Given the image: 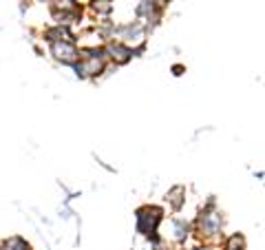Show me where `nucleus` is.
Returning a JSON list of instances; mask_svg holds the SVG:
<instances>
[{
  "label": "nucleus",
  "instance_id": "nucleus-3",
  "mask_svg": "<svg viewBox=\"0 0 265 250\" xmlns=\"http://www.w3.org/2000/svg\"><path fill=\"white\" fill-rule=\"evenodd\" d=\"M42 38L47 42H71V45H75L77 42V35L71 31V27H62V24H53V27L45 29L42 31Z\"/></svg>",
  "mask_w": 265,
  "mask_h": 250
},
{
  "label": "nucleus",
  "instance_id": "nucleus-4",
  "mask_svg": "<svg viewBox=\"0 0 265 250\" xmlns=\"http://www.w3.org/2000/svg\"><path fill=\"white\" fill-rule=\"evenodd\" d=\"M190 233H192L190 222H186V219H179V217L172 219V239L177 241L179 246H184V243L190 239Z\"/></svg>",
  "mask_w": 265,
  "mask_h": 250
},
{
  "label": "nucleus",
  "instance_id": "nucleus-6",
  "mask_svg": "<svg viewBox=\"0 0 265 250\" xmlns=\"http://www.w3.org/2000/svg\"><path fill=\"white\" fill-rule=\"evenodd\" d=\"M245 248H248V243H245V237L241 233H232L230 237H226L224 246H221V250H245Z\"/></svg>",
  "mask_w": 265,
  "mask_h": 250
},
{
  "label": "nucleus",
  "instance_id": "nucleus-1",
  "mask_svg": "<svg viewBox=\"0 0 265 250\" xmlns=\"http://www.w3.org/2000/svg\"><path fill=\"white\" fill-rule=\"evenodd\" d=\"M135 217H137V233L146 237L150 243L157 241L159 226H161V222H164V208H161V206L146 204L135 210Z\"/></svg>",
  "mask_w": 265,
  "mask_h": 250
},
{
  "label": "nucleus",
  "instance_id": "nucleus-8",
  "mask_svg": "<svg viewBox=\"0 0 265 250\" xmlns=\"http://www.w3.org/2000/svg\"><path fill=\"white\" fill-rule=\"evenodd\" d=\"M91 11L95 16L108 18L113 11V0H91Z\"/></svg>",
  "mask_w": 265,
  "mask_h": 250
},
{
  "label": "nucleus",
  "instance_id": "nucleus-2",
  "mask_svg": "<svg viewBox=\"0 0 265 250\" xmlns=\"http://www.w3.org/2000/svg\"><path fill=\"white\" fill-rule=\"evenodd\" d=\"M49 51L58 62H62L66 66H73L77 60H80V49L75 45H71V42H51Z\"/></svg>",
  "mask_w": 265,
  "mask_h": 250
},
{
  "label": "nucleus",
  "instance_id": "nucleus-11",
  "mask_svg": "<svg viewBox=\"0 0 265 250\" xmlns=\"http://www.w3.org/2000/svg\"><path fill=\"white\" fill-rule=\"evenodd\" d=\"M182 250H184V248H182Z\"/></svg>",
  "mask_w": 265,
  "mask_h": 250
},
{
  "label": "nucleus",
  "instance_id": "nucleus-7",
  "mask_svg": "<svg viewBox=\"0 0 265 250\" xmlns=\"http://www.w3.org/2000/svg\"><path fill=\"white\" fill-rule=\"evenodd\" d=\"M3 246L7 248V250H33L31 243H29L25 237H20V235H11V237H7V239L3 241Z\"/></svg>",
  "mask_w": 265,
  "mask_h": 250
},
{
  "label": "nucleus",
  "instance_id": "nucleus-9",
  "mask_svg": "<svg viewBox=\"0 0 265 250\" xmlns=\"http://www.w3.org/2000/svg\"><path fill=\"white\" fill-rule=\"evenodd\" d=\"M172 71H174V76H182L184 66H182V64H174V66H172Z\"/></svg>",
  "mask_w": 265,
  "mask_h": 250
},
{
  "label": "nucleus",
  "instance_id": "nucleus-10",
  "mask_svg": "<svg viewBox=\"0 0 265 250\" xmlns=\"http://www.w3.org/2000/svg\"><path fill=\"white\" fill-rule=\"evenodd\" d=\"M192 250H214V248H212V246H208V243H206V246H195Z\"/></svg>",
  "mask_w": 265,
  "mask_h": 250
},
{
  "label": "nucleus",
  "instance_id": "nucleus-5",
  "mask_svg": "<svg viewBox=\"0 0 265 250\" xmlns=\"http://www.w3.org/2000/svg\"><path fill=\"white\" fill-rule=\"evenodd\" d=\"M166 202H168V206H170L174 212H179L184 208V204H186V188L182 184L172 186L170 191L166 193Z\"/></svg>",
  "mask_w": 265,
  "mask_h": 250
}]
</instances>
